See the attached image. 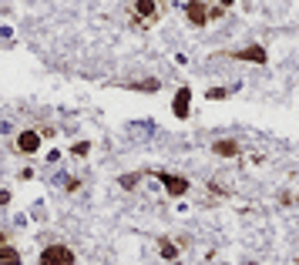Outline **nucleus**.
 Segmentation results:
<instances>
[{"label": "nucleus", "instance_id": "nucleus-1", "mask_svg": "<svg viewBox=\"0 0 299 265\" xmlns=\"http://www.w3.org/2000/svg\"><path fill=\"white\" fill-rule=\"evenodd\" d=\"M41 265H74V252L67 249V245H61V242H54V245H47V249H41V258H37Z\"/></svg>", "mask_w": 299, "mask_h": 265}, {"label": "nucleus", "instance_id": "nucleus-2", "mask_svg": "<svg viewBox=\"0 0 299 265\" xmlns=\"http://www.w3.org/2000/svg\"><path fill=\"white\" fill-rule=\"evenodd\" d=\"M155 178L165 185V192H168V195H185L188 188H192V185H188V178L171 175V171H155Z\"/></svg>", "mask_w": 299, "mask_h": 265}, {"label": "nucleus", "instance_id": "nucleus-3", "mask_svg": "<svg viewBox=\"0 0 299 265\" xmlns=\"http://www.w3.org/2000/svg\"><path fill=\"white\" fill-rule=\"evenodd\" d=\"M226 57H232V61H249V64H266V47H259V44H252V47H242V50H226Z\"/></svg>", "mask_w": 299, "mask_h": 265}, {"label": "nucleus", "instance_id": "nucleus-4", "mask_svg": "<svg viewBox=\"0 0 299 265\" xmlns=\"http://www.w3.org/2000/svg\"><path fill=\"white\" fill-rule=\"evenodd\" d=\"M182 10H185V17H188V20H192L195 27H202V24H209V20H212V10H209V4H198V0H192V4H185V7H182Z\"/></svg>", "mask_w": 299, "mask_h": 265}, {"label": "nucleus", "instance_id": "nucleus-5", "mask_svg": "<svg viewBox=\"0 0 299 265\" xmlns=\"http://www.w3.org/2000/svg\"><path fill=\"white\" fill-rule=\"evenodd\" d=\"M131 14L148 20V24H155V20H158V4H152V0H135V4H131Z\"/></svg>", "mask_w": 299, "mask_h": 265}, {"label": "nucleus", "instance_id": "nucleus-6", "mask_svg": "<svg viewBox=\"0 0 299 265\" xmlns=\"http://www.w3.org/2000/svg\"><path fill=\"white\" fill-rule=\"evenodd\" d=\"M212 154H218V158H239V141L235 138H218V141H212Z\"/></svg>", "mask_w": 299, "mask_h": 265}, {"label": "nucleus", "instance_id": "nucleus-7", "mask_svg": "<svg viewBox=\"0 0 299 265\" xmlns=\"http://www.w3.org/2000/svg\"><path fill=\"white\" fill-rule=\"evenodd\" d=\"M17 148L24 154H34L37 148H41V131H20V138H17Z\"/></svg>", "mask_w": 299, "mask_h": 265}, {"label": "nucleus", "instance_id": "nucleus-8", "mask_svg": "<svg viewBox=\"0 0 299 265\" xmlns=\"http://www.w3.org/2000/svg\"><path fill=\"white\" fill-rule=\"evenodd\" d=\"M0 265H20V252L7 242L4 232H0Z\"/></svg>", "mask_w": 299, "mask_h": 265}, {"label": "nucleus", "instance_id": "nucleus-9", "mask_svg": "<svg viewBox=\"0 0 299 265\" xmlns=\"http://www.w3.org/2000/svg\"><path fill=\"white\" fill-rule=\"evenodd\" d=\"M188 97H192V91L182 88L175 97V104H171V111H175V118H188Z\"/></svg>", "mask_w": 299, "mask_h": 265}, {"label": "nucleus", "instance_id": "nucleus-10", "mask_svg": "<svg viewBox=\"0 0 299 265\" xmlns=\"http://www.w3.org/2000/svg\"><path fill=\"white\" fill-rule=\"evenodd\" d=\"M158 255H162L165 262H175V258H178L175 242H171V238H158Z\"/></svg>", "mask_w": 299, "mask_h": 265}, {"label": "nucleus", "instance_id": "nucleus-11", "mask_svg": "<svg viewBox=\"0 0 299 265\" xmlns=\"http://www.w3.org/2000/svg\"><path fill=\"white\" fill-rule=\"evenodd\" d=\"M138 178H141V175H135V171H131V175H121L118 181H121L124 192H135V188H138Z\"/></svg>", "mask_w": 299, "mask_h": 265}, {"label": "nucleus", "instance_id": "nucleus-12", "mask_svg": "<svg viewBox=\"0 0 299 265\" xmlns=\"http://www.w3.org/2000/svg\"><path fill=\"white\" fill-rule=\"evenodd\" d=\"M57 181H61V185H64L67 192H78V188H81V178H74V175H61Z\"/></svg>", "mask_w": 299, "mask_h": 265}, {"label": "nucleus", "instance_id": "nucleus-13", "mask_svg": "<svg viewBox=\"0 0 299 265\" xmlns=\"http://www.w3.org/2000/svg\"><path fill=\"white\" fill-rule=\"evenodd\" d=\"M131 88H135V91H158V88H162V84H158V81H135V84H131Z\"/></svg>", "mask_w": 299, "mask_h": 265}, {"label": "nucleus", "instance_id": "nucleus-14", "mask_svg": "<svg viewBox=\"0 0 299 265\" xmlns=\"http://www.w3.org/2000/svg\"><path fill=\"white\" fill-rule=\"evenodd\" d=\"M88 151H91V141H78V145L71 148V154H74V158H84Z\"/></svg>", "mask_w": 299, "mask_h": 265}, {"label": "nucleus", "instance_id": "nucleus-15", "mask_svg": "<svg viewBox=\"0 0 299 265\" xmlns=\"http://www.w3.org/2000/svg\"><path fill=\"white\" fill-rule=\"evenodd\" d=\"M205 97H209V101H222V97H229V88H212Z\"/></svg>", "mask_w": 299, "mask_h": 265}, {"label": "nucleus", "instance_id": "nucleus-16", "mask_svg": "<svg viewBox=\"0 0 299 265\" xmlns=\"http://www.w3.org/2000/svg\"><path fill=\"white\" fill-rule=\"evenodd\" d=\"M10 201V192H0V205H7Z\"/></svg>", "mask_w": 299, "mask_h": 265}, {"label": "nucleus", "instance_id": "nucleus-17", "mask_svg": "<svg viewBox=\"0 0 299 265\" xmlns=\"http://www.w3.org/2000/svg\"><path fill=\"white\" fill-rule=\"evenodd\" d=\"M296 262H299V258H296Z\"/></svg>", "mask_w": 299, "mask_h": 265}]
</instances>
